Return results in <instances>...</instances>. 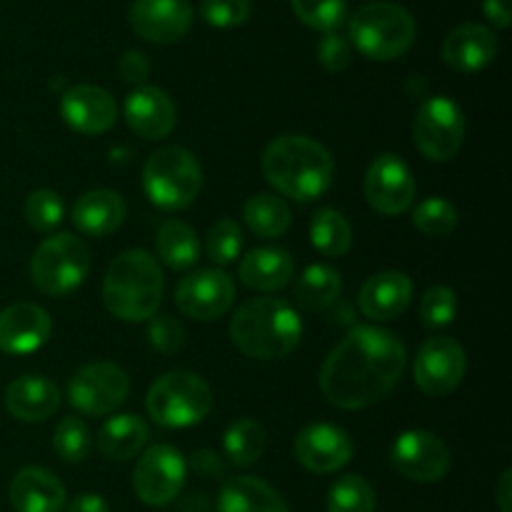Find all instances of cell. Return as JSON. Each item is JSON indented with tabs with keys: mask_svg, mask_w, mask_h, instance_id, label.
<instances>
[{
	"mask_svg": "<svg viewBox=\"0 0 512 512\" xmlns=\"http://www.w3.org/2000/svg\"><path fill=\"white\" fill-rule=\"evenodd\" d=\"M408 350L385 328L355 325L325 358L320 390L340 410H363L383 400L403 378Z\"/></svg>",
	"mask_w": 512,
	"mask_h": 512,
	"instance_id": "cell-1",
	"label": "cell"
},
{
	"mask_svg": "<svg viewBox=\"0 0 512 512\" xmlns=\"http://www.w3.org/2000/svg\"><path fill=\"white\" fill-rule=\"evenodd\" d=\"M333 155L308 135H280L263 153V175L280 195L310 203L333 183Z\"/></svg>",
	"mask_w": 512,
	"mask_h": 512,
	"instance_id": "cell-2",
	"label": "cell"
},
{
	"mask_svg": "<svg viewBox=\"0 0 512 512\" xmlns=\"http://www.w3.org/2000/svg\"><path fill=\"white\" fill-rule=\"evenodd\" d=\"M303 338V320L283 298H253L235 310L230 340L255 360L288 358Z\"/></svg>",
	"mask_w": 512,
	"mask_h": 512,
	"instance_id": "cell-3",
	"label": "cell"
},
{
	"mask_svg": "<svg viewBox=\"0 0 512 512\" xmlns=\"http://www.w3.org/2000/svg\"><path fill=\"white\" fill-rule=\"evenodd\" d=\"M165 278L160 263L148 250H125L110 263L103 278V303L125 323H143L163 303Z\"/></svg>",
	"mask_w": 512,
	"mask_h": 512,
	"instance_id": "cell-4",
	"label": "cell"
},
{
	"mask_svg": "<svg viewBox=\"0 0 512 512\" xmlns=\"http://www.w3.org/2000/svg\"><path fill=\"white\" fill-rule=\"evenodd\" d=\"M415 35L418 25L413 15L390 0L363 5L350 18V43L358 48V53L378 63L403 58L413 48Z\"/></svg>",
	"mask_w": 512,
	"mask_h": 512,
	"instance_id": "cell-5",
	"label": "cell"
},
{
	"mask_svg": "<svg viewBox=\"0 0 512 512\" xmlns=\"http://www.w3.org/2000/svg\"><path fill=\"white\" fill-rule=\"evenodd\" d=\"M145 410L160 428H193L213 410V390L190 370H170L150 385Z\"/></svg>",
	"mask_w": 512,
	"mask_h": 512,
	"instance_id": "cell-6",
	"label": "cell"
},
{
	"mask_svg": "<svg viewBox=\"0 0 512 512\" xmlns=\"http://www.w3.org/2000/svg\"><path fill=\"white\" fill-rule=\"evenodd\" d=\"M143 188L160 210H185L203 188V168L190 150L165 145L145 163Z\"/></svg>",
	"mask_w": 512,
	"mask_h": 512,
	"instance_id": "cell-7",
	"label": "cell"
},
{
	"mask_svg": "<svg viewBox=\"0 0 512 512\" xmlns=\"http://www.w3.org/2000/svg\"><path fill=\"white\" fill-rule=\"evenodd\" d=\"M90 273V253L80 238L58 233L45 238L30 258V280L40 293L65 298L85 283Z\"/></svg>",
	"mask_w": 512,
	"mask_h": 512,
	"instance_id": "cell-8",
	"label": "cell"
},
{
	"mask_svg": "<svg viewBox=\"0 0 512 512\" xmlns=\"http://www.w3.org/2000/svg\"><path fill=\"white\" fill-rule=\"evenodd\" d=\"M413 138L420 153L433 163H448L465 140V115L448 95L423 100L413 120Z\"/></svg>",
	"mask_w": 512,
	"mask_h": 512,
	"instance_id": "cell-9",
	"label": "cell"
},
{
	"mask_svg": "<svg viewBox=\"0 0 512 512\" xmlns=\"http://www.w3.org/2000/svg\"><path fill=\"white\" fill-rule=\"evenodd\" d=\"M128 393V373L120 365L100 360V363L83 365L68 380L65 398L78 413L90 415V418H105V415H113L128 400Z\"/></svg>",
	"mask_w": 512,
	"mask_h": 512,
	"instance_id": "cell-10",
	"label": "cell"
},
{
	"mask_svg": "<svg viewBox=\"0 0 512 512\" xmlns=\"http://www.w3.org/2000/svg\"><path fill=\"white\" fill-rule=\"evenodd\" d=\"M188 478V463L173 445H153L138 458L133 473V490L140 503L150 508H165L183 490Z\"/></svg>",
	"mask_w": 512,
	"mask_h": 512,
	"instance_id": "cell-11",
	"label": "cell"
},
{
	"mask_svg": "<svg viewBox=\"0 0 512 512\" xmlns=\"http://www.w3.org/2000/svg\"><path fill=\"white\" fill-rule=\"evenodd\" d=\"M390 465L413 483H438L450 473L448 445L428 430H405L390 445Z\"/></svg>",
	"mask_w": 512,
	"mask_h": 512,
	"instance_id": "cell-12",
	"label": "cell"
},
{
	"mask_svg": "<svg viewBox=\"0 0 512 512\" xmlns=\"http://www.w3.org/2000/svg\"><path fill=\"white\" fill-rule=\"evenodd\" d=\"M468 358H465L463 345L450 335H433L420 345L415 355V383L430 398H443L450 395L465 378Z\"/></svg>",
	"mask_w": 512,
	"mask_h": 512,
	"instance_id": "cell-13",
	"label": "cell"
},
{
	"mask_svg": "<svg viewBox=\"0 0 512 512\" xmlns=\"http://www.w3.org/2000/svg\"><path fill=\"white\" fill-rule=\"evenodd\" d=\"M415 175L400 155L383 153L365 170V200L380 215H403L415 203Z\"/></svg>",
	"mask_w": 512,
	"mask_h": 512,
	"instance_id": "cell-14",
	"label": "cell"
},
{
	"mask_svg": "<svg viewBox=\"0 0 512 512\" xmlns=\"http://www.w3.org/2000/svg\"><path fill=\"white\" fill-rule=\"evenodd\" d=\"M235 300V283L225 270L203 268L185 275L175 288V305L188 318L215 320L223 318Z\"/></svg>",
	"mask_w": 512,
	"mask_h": 512,
	"instance_id": "cell-15",
	"label": "cell"
},
{
	"mask_svg": "<svg viewBox=\"0 0 512 512\" xmlns=\"http://www.w3.org/2000/svg\"><path fill=\"white\" fill-rule=\"evenodd\" d=\"M128 23L148 43H178L193 28V8L188 0H133Z\"/></svg>",
	"mask_w": 512,
	"mask_h": 512,
	"instance_id": "cell-16",
	"label": "cell"
},
{
	"mask_svg": "<svg viewBox=\"0 0 512 512\" xmlns=\"http://www.w3.org/2000/svg\"><path fill=\"white\" fill-rule=\"evenodd\" d=\"M293 450L298 463L318 475L343 470L355 453L350 435L330 423H313L300 430Z\"/></svg>",
	"mask_w": 512,
	"mask_h": 512,
	"instance_id": "cell-17",
	"label": "cell"
},
{
	"mask_svg": "<svg viewBox=\"0 0 512 512\" xmlns=\"http://www.w3.org/2000/svg\"><path fill=\"white\" fill-rule=\"evenodd\" d=\"M60 115L65 125L80 135H103L118 120L115 98L100 85L80 83L65 88L60 98Z\"/></svg>",
	"mask_w": 512,
	"mask_h": 512,
	"instance_id": "cell-18",
	"label": "cell"
},
{
	"mask_svg": "<svg viewBox=\"0 0 512 512\" xmlns=\"http://www.w3.org/2000/svg\"><path fill=\"white\" fill-rule=\"evenodd\" d=\"M125 123L145 140L168 138L178 123L173 98L158 85H140L125 98Z\"/></svg>",
	"mask_w": 512,
	"mask_h": 512,
	"instance_id": "cell-19",
	"label": "cell"
},
{
	"mask_svg": "<svg viewBox=\"0 0 512 512\" xmlns=\"http://www.w3.org/2000/svg\"><path fill=\"white\" fill-rule=\"evenodd\" d=\"M53 333L48 310L35 303H13L0 310V350L8 355H28L43 348Z\"/></svg>",
	"mask_w": 512,
	"mask_h": 512,
	"instance_id": "cell-20",
	"label": "cell"
},
{
	"mask_svg": "<svg viewBox=\"0 0 512 512\" xmlns=\"http://www.w3.org/2000/svg\"><path fill=\"white\" fill-rule=\"evenodd\" d=\"M413 290V280L403 270H383L365 280L358 295V305L365 318H370L373 323H385V320L400 318L408 310Z\"/></svg>",
	"mask_w": 512,
	"mask_h": 512,
	"instance_id": "cell-21",
	"label": "cell"
},
{
	"mask_svg": "<svg viewBox=\"0 0 512 512\" xmlns=\"http://www.w3.org/2000/svg\"><path fill=\"white\" fill-rule=\"evenodd\" d=\"M498 58V38L480 23H463L450 30L443 43V60L455 73H480Z\"/></svg>",
	"mask_w": 512,
	"mask_h": 512,
	"instance_id": "cell-22",
	"label": "cell"
},
{
	"mask_svg": "<svg viewBox=\"0 0 512 512\" xmlns=\"http://www.w3.org/2000/svg\"><path fill=\"white\" fill-rule=\"evenodd\" d=\"M5 410L20 423H45L58 413L63 395L43 375H20L5 388Z\"/></svg>",
	"mask_w": 512,
	"mask_h": 512,
	"instance_id": "cell-23",
	"label": "cell"
},
{
	"mask_svg": "<svg viewBox=\"0 0 512 512\" xmlns=\"http://www.w3.org/2000/svg\"><path fill=\"white\" fill-rule=\"evenodd\" d=\"M8 495L15 512H63L68 505V493L58 475L35 465L15 475Z\"/></svg>",
	"mask_w": 512,
	"mask_h": 512,
	"instance_id": "cell-24",
	"label": "cell"
},
{
	"mask_svg": "<svg viewBox=\"0 0 512 512\" xmlns=\"http://www.w3.org/2000/svg\"><path fill=\"white\" fill-rule=\"evenodd\" d=\"M125 200L115 190L95 188L80 195L73 205V223L80 233L90 238H105L113 235L125 223Z\"/></svg>",
	"mask_w": 512,
	"mask_h": 512,
	"instance_id": "cell-25",
	"label": "cell"
},
{
	"mask_svg": "<svg viewBox=\"0 0 512 512\" xmlns=\"http://www.w3.org/2000/svg\"><path fill=\"white\" fill-rule=\"evenodd\" d=\"M238 275L245 288L273 293L293 283L295 260L283 248H255L240 260Z\"/></svg>",
	"mask_w": 512,
	"mask_h": 512,
	"instance_id": "cell-26",
	"label": "cell"
},
{
	"mask_svg": "<svg viewBox=\"0 0 512 512\" xmlns=\"http://www.w3.org/2000/svg\"><path fill=\"white\" fill-rule=\"evenodd\" d=\"M218 512H290L283 495L260 478L238 475L225 480L218 493Z\"/></svg>",
	"mask_w": 512,
	"mask_h": 512,
	"instance_id": "cell-27",
	"label": "cell"
},
{
	"mask_svg": "<svg viewBox=\"0 0 512 512\" xmlns=\"http://www.w3.org/2000/svg\"><path fill=\"white\" fill-rule=\"evenodd\" d=\"M148 435L150 428L140 415H113V418L100 428L98 448L108 460L125 463V460H133L143 453V448L148 445Z\"/></svg>",
	"mask_w": 512,
	"mask_h": 512,
	"instance_id": "cell-28",
	"label": "cell"
},
{
	"mask_svg": "<svg viewBox=\"0 0 512 512\" xmlns=\"http://www.w3.org/2000/svg\"><path fill=\"white\" fill-rule=\"evenodd\" d=\"M340 290H343V278H340L338 270L333 265L315 263L308 265L303 275L295 280L293 300L303 310L320 313L340 298Z\"/></svg>",
	"mask_w": 512,
	"mask_h": 512,
	"instance_id": "cell-29",
	"label": "cell"
},
{
	"mask_svg": "<svg viewBox=\"0 0 512 512\" xmlns=\"http://www.w3.org/2000/svg\"><path fill=\"white\" fill-rule=\"evenodd\" d=\"M155 253L170 270H190L200 260L198 233L183 220H168L160 225L155 238Z\"/></svg>",
	"mask_w": 512,
	"mask_h": 512,
	"instance_id": "cell-30",
	"label": "cell"
},
{
	"mask_svg": "<svg viewBox=\"0 0 512 512\" xmlns=\"http://www.w3.org/2000/svg\"><path fill=\"white\" fill-rule=\"evenodd\" d=\"M310 243L325 258H343L353 248V225L335 208L315 210L310 218Z\"/></svg>",
	"mask_w": 512,
	"mask_h": 512,
	"instance_id": "cell-31",
	"label": "cell"
},
{
	"mask_svg": "<svg viewBox=\"0 0 512 512\" xmlns=\"http://www.w3.org/2000/svg\"><path fill=\"white\" fill-rule=\"evenodd\" d=\"M243 218L245 225H248L258 238L273 240L288 233L293 215H290L288 203H285L283 198L270 193H260L248 198V203H245L243 208Z\"/></svg>",
	"mask_w": 512,
	"mask_h": 512,
	"instance_id": "cell-32",
	"label": "cell"
},
{
	"mask_svg": "<svg viewBox=\"0 0 512 512\" xmlns=\"http://www.w3.org/2000/svg\"><path fill=\"white\" fill-rule=\"evenodd\" d=\"M225 458L235 468H253L265 453V430L258 420L240 418L225 430L223 438Z\"/></svg>",
	"mask_w": 512,
	"mask_h": 512,
	"instance_id": "cell-33",
	"label": "cell"
},
{
	"mask_svg": "<svg viewBox=\"0 0 512 512\" xmlns=\"http://www.w3.org/2000/svg\"><path fill=\"white\" fill-rule=\"evenodd\" d=\"M378 498L363 475H343L328 490V512H375Z\"/></svg>",
	"mask_w": 512,
	"mask_h": 512,
	"instance_id": "cell-34",
	"label": "cell"
},
{
	"mask_svg": "<svg viewBox=\"0 0 512 512\" xmlns=\"http://www.w3.org/2000/svg\"><path fill=\"white\" fill-rule=\"evenodd\" d=\"M93 448V435L85 420L80 418H63L55 425L53 433V450L63 463H83Z\"/></svg>",
	"mask_w": 512,
	"mask_h": 512,
	"instance_id": "cell-35",
	"label": "cell"
},
{
	"mask_svg": "<svg viewBox=\"0 0 512 512\" xmlns=\"http://www.w3.org/2000/svg\"><path fill=\"white\" fill-rule=\"evenodd\" d=\"M413 225L428 238H445L458 228V208L450 200L435 195L415 205Z\"/></svg>",
	"mask_w": 512,
	"mask_h": 512,
	"instance_id": "cell-36",
	"label": "cell"
},
{
	"mask_svg": "<svg viewBox=\"0 0 512 512\" xmlns=\"http://www.w3.org/2000/svg\"><path fill=\"white\" fill-rule=\"evenodd\" d=\"M293 13L308 28L320 30V33H333L343 25L348 3L345 0H290Z\"/></svg>",
	"mask_w": 512,
	"mask_h": 512,
	"instance_id": "cell-37",
	"label": "cell"
},
{
	"mask_svg": "<svg viewBox=\"0 0 512 512\" xmlns=\"http://www.w3.org/2000/svg\"><path fill=\"white\" fill-rule=\"evenodd\" d=\"M23 215L25 223L33 230H38V233H53L63 223L65 205L55 190L40 188L28 195V200L23 205Z\"/></svg>",
	"mask_w": 512,
	"mask_h": 512,
	"instance_id": "cell-38",
	"label": "cell"
},
{
	"mask_svg": "<svg viewBox=\"0 0 512 512\" xmlns=\"http://www.w3.org/2000/svg\"><path fill=\"white\" fill-rule=\"evenodd\" d=\"M418 315L425 328H445L458 315V295H455V290L445 288V285H433L420 298Z\"/></svg>",
	"mask_w": 512,
	"mask_h": 512,
	"instance_id": "cell-39",
	"label": "cell"
},
{
	"mask_svg": "<svg viewBox=\"0 0 512 512\" xmlns=\"http://www.w3.org/2000/svg\"><path fill=\"white\" fill-rule=\"evenodd\" d=\"M240 250H243V230L235 220L223 218L208 230L205 253L213 260V265H230L240 258Z\"/></svg>",
	"mask_w": 512,
	"mask_h": 512,
	"instance_id": "cell-40",
	"label": "cell"
},
{
	"mask_svg": "<svg viewBox=\"0 0 512 512\" xmlns=\"http://www.w3.org/2000/svg\"><path fill=\"white\" fill-rule=\"evenodd\" d=\"M253 3L250 0H203L200 3V15L208 25L220 30L240 28L248 23Z\"/></svg>",
	"mask_w": 512,
	"mask_h": 512,
	"instance_id": "cell-41",
	"label": "cell"
},
{
	"mask_svg": "<svg viewBox=\"0 0 512 512\" xmlns=\"http://www.w3.org/2000/svg\"><path fill=\"white\" fill-rule=\"evenodd\" d=\"M148 343L150 348L158 350L160 355H173L183 348L185 343V330L170 315H158L148 320Z\"/></svg>",
	"mask_w": 512,
	"mask_h": 512,
	"instance_id": "cell-42",
	"label": "cell"
},
{
	"mask_svg": "<svg viewBox=\"0 0 512 512\" xmlns=\"http://www.w3.org/2000/svg\"><path fill=\"white\" fill-rule=\"evenodd\" d=\"M318 60L330 73H340V70L350 65V43L343 35L335 33V30L333 33H325L318 45Z\"/></svg>",
	"mask_w": 512,
	"mask_h": 512,
	"instance_id": "cell-43",
	"label": "cell"
},
{
	"mask_svg": "<svg viewBox=\"0 0 512 512\" xmlns=\"http://www.w3.org/2000/svg\"><path fill=\"white\" fill-rule=\"evenodd\" d=\"M118 68L120 78H123L125 83L140 88V85H145V80H148L150 75V60L145 58V53H140V50H125Z\"/></svg>",
	"mask_w": 512,
	"mask_h": 512,
	"instance_id": "cell-44",
	"label": "cell"
},
{
	"mask_svg": "<svg viewBox=\"0 0 512 512\" xmlns=\"http://www.w3.org/2000/svg\"><path fill=\"white\" fill-rule=\"evenodd\" d=\"M193 470H198L205 478H220V475H225V465L220 463L218 455L210 453V450H198V453L193 455Z\"/></svg>",
	"mask_w": 512,
	"mask_h": 512,
	"instance_id": "cell-45",
	"label": "cell"
},
{
	"mask_svg": "<svg viewBox=\"0 0 512 512\" xmlns=\"http://www.w3.org/2000/svg\"><path fill=\"white\" fill-rule=\"evenodd\" d=\"M68 512H110L108 500L98 493H80L75 495L73 503L65 505Z\"/></svg>",
	"mask_w": 512,
	"mask_h": 512,
	"instance_id": "cell-46",
	"label": "cell"
},
{
	"mask_svg": "<svg viewBox=\"0 0 512 512\" xmlns=\"http://www.w3.org/2000/svg\"><path fill=\"white\" fill-rule=\"evenodd\" d=\"M483 10L495 28L505 30L510 25V0H485Z\"/></svg>",
	"mask_w": 512,
	"mask_h": 512,
	"instance_id": "cell-47",
	"label": "cell"
},
{
	"mask_svg": "<svg viewBox=\"0 0 512 512\" xmlns=\"http://www.w3.org/2000/svg\"><path fill=\"white\" fill-rule=\"evenodd\" d=\"M495 500H498L500 512H512V470L508 468L498 480L495 488Z\"/></svg>",
	"mask_w": 512,
	"mask_h": 512,
	"instance_id": "cell-48",
	"label": "cell"
}]
</instances>
